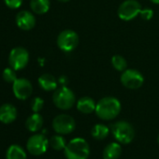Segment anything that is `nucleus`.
<instances>
[{
	"label": "nucleus",
	"mask_w": 159,
	"mask_h": 159,
	"mask_svg": "<svg viewBox=\"0 0 159 159\" xmlns=\"http://www.w3.org/2000/svg\"><path fill=\"white\" fill-rule=\"evenodd\" d=\"M122 105L118 98L113 97H106L101 98L97 103L96 114L104 121H111L115 119L121 112Z\"/></svg>",
	"instance_id": "1"
},
{
	"label": "nucleus",
	"mask_w": 159,
	"mask_h": 159,
	"mask_svg": "<svg viewBox=\"0 0 159 159\" xmlns=\"http://www.w3.org/2000/svg\"><path fill=\"white\" fill-rule=\"evenodd\" d=\"M66 159H88L90 147L84 138L72 139L64 149Z\"/></svg>",
	"instance_id": "2"
},
{
	"label": "nucleus",
	"mask_w": 159,
	"mask_h": 159,
	"mask_svg": "<svg viewBox=\"0 0 159 159\" xmlns=\"http://www.w3.org/2000/svg\"><path fill=\"white\" fill-rule=\"evenodd\" d=\"M111 132L113 138L120 144H128L135 138V129L133 125L126 121H117L111 126Z\"/></svg>",
	"instance_id": "3"
},
{
	"label": "nucleus",
	"mask_w": 159,
	"mask_h": 159,
	"mask_svg": "<svg viewBox=\"0 0 159 159\" xmlns=\"http://www.w3.org/2000/svg\"><path fill=\"white\" fill-rule=\"evenodd\" d=\"M52 102L56 108L62 111H67L75 105L76 97L70 88L61 86L54 91L52 95Z\"/></svg>",
	"instance_id": "4"
},
{
	"label": "nucleus",
	"mask_w": 159,
	"mask_h": 159,
	"mask_svg": "<svg viewBox=\"0 0 159 159\" xmlns=\"http://www.w3.org/2000/svg\"><path fill=\"white\" fill-rule=\"evenodd\" d=\"M121 84L127 89L136 90L144 84L143 75L137 69L126 68L121 75Z\"/></svg>",
	"instance_id": "5"
},
{
	"label": "nucleus",
	"mask_w": 159,
	"mask_h": 159,
	"mask_svg": "<svg viewBox=\"0 0 159 159\" xmlns=\"http://www.w3.org/2000/svg\"><path fill=\"white\" fill-rule=\"evenodd\" d=\"M56 42L61 51L65 52H70L77 48L79 44V36L75 31L71 29H66L58 35Z\"/></svg>",
	"instance_id": "6"
},
{
	"label": "nucleus",
	"mask_w": 159,
	"mask_h": 159,
	"mask_svg": "<svg viewBox=\"0 0 159 159\" xmlns=\"http://www.w3.org/2000/svg\"><path fill=\"white\" fill-rule=\"evenodd\" d=\"M53 130L60 135H68L76 128V122L74 118L68 114H58L52 120Z\"/></svg>",
	"instance_id": "7"
},
{
	"label": "nucleus",
	"mask_w": 159,
	"mask_h": 159,
	"mask_svg": "<svg viewBox=\"0 0 159 159\" xmlns=\"http://www.w3.org/2000/svg\"><path fill=\"white\" fill-rule=\"evenodd\" d=\"M142 8L137 0H125L118 8V17L123 21H131L139 15Z\"/></svg>",
	"instance_id": "8"
},
{
	"label": "nucleus",
	"mask_w": 159,
	"mask_h": 159,
	"mask_svg": "<svg viewBox=\"0 0 159 159\" xmlns=\"http://www.w3.org/2000/svg\"><path fill=\"white\" fill-rule=\"evenodd\" d=\"M49 139L43 134H34L26 142V149L32 155H41L45 153L49 147Z\"/></svg>",
	"instance_id": "9"
},
{
	"label": "nucleus",
	"mask_w": 159,
	"mask_h": 159,
	"mask_svg": "<svg viewBox=\"0 0 159 159\" xmlns=\"http://www.w3.org/2000/svg\"><path fill=\"white\" fill-rule=\"evenodd\" d=\"M29 62V52L24 47L13 48L9 55L10 66L15 70L24 69Z\"/></svg>",
	"instance_id": "10"
},
{
	"label": "nucleus",
	"mask_w": 159,
	"mask_h": 159,
	"mask_svg": "<svg viewBox=\"0 0 159 159\" xmlns=\"http://www.w3.org/2000/svg\"><path fill=\"white\" fill-rule=\"evenodd\" d=\"M12 90L16 98L20 100H25L32 95L33 86L27 79L20 78L12 84Z\"/></svg>",
	"instance_id": "11"
},
{
	"label": "nucleus",
	"mask_w": 159,
	"mask_h": 159,
	"mask_svg": "<svg viewBox=\"0 0 159 159\" xmlns=\"http://www.w3.org/2000/svg\"><path fill=\"white\" fill-rule=\"evenodd\" d=\"M16 25L20 29L29 31L36 25V17L28 11H21L16 15Z\"/></svg>",
	"instance_id": "12"
},
{
	"label": "nucleus",
	"mask_w": 159,
	"mask_h": 159,
	"mask_svg": "<svg viewBox=\"0 0 159 159\" xmlns=\"http://www.w3.org/2000/svg\"><path fill=\"white\" fill-rule=\"evenodd\" d=\"M17 115V109L12 104L6 103L0 106V122L1 123L5 125L11 124L16 120Z\"/></svg>",
	"instance_id": "13"
},
{
	"label": "nucleus",
	"mask_w": 159,
	"mask_h": 159,
	"mask_svg": "<svg viewBox=\"0 0 159 159\" xmlns=\"http://www.w3.org/2000/svg\"><path fill=\"white\" fill-rule=\"evenodd\" d=\"M77 110L84 114H90L96 111L97 103L90 97H83L76 103Z\"/></svg>",
	"instance_id": "14"
},
{
	"label": "nucleus",
	"mask_w": 159,
	"mask_h": 159,
	"mask_svg": "<svg viewBox=\"0 0 159 159\" xmlns=\"http://www.w3.org/2000/svg\"><path fill=\"white\" fill-rule=\"evenodd\" d=\"M39 84L40 88L46 92L55 91L57 89L58 81L55 79V77L53 75L45 73V74H42L39 78Z\"/></svg>",
	"instance_id": "15"
},
{
	"label": "nucleus",
	"mask_w": 159,
	"mask_h": 159,
	"mask_svg": "<svg viewBox=\"0 0 159 159\" xmlns=\"http://www.w3.org/2000/svg\"><path fill=\"white\" fill-rule=\"evenodd\" d=\"M122 154V147L119 142H111L103 150V159H119Z\"/></svg>",
	"instance_id": "16"
},
{
	"label": "nucleus",
	"mask_w": 159,
	"mask_h": 159,
	"mask_svg": "<svg viewBox=\"0 0 159 159\" xmlns=\"http://www.w3.org/2000/svg\"><path fill=\"white\" fill-rule=\"evenodd\" d=\"M43 122V117L39 112H34L27 118L25 122V127L28 131L35 133L42 128Z\"/></svg>",
	"instance_id": "17"
},
{
	"label": "nucleus",
	"mask_w": 159,
	"mask_h": 159,
	"mask_svg": "<svg viewBox=\"0 0 159 159\" xmlns=\"http://www.w3.org/2000/svg\"><path fill=\"white\" fill-rule=\"evenodd\" d=\"M6 159H27V154L22 146L11 144L7 150Z\"/></svg>",
	"instance_id": "18"
},
{
	"label": "nucleus",
	"mask_w": 159,
	"mask_h": 159,
	"mask_svg": "<svg viewBox=\"0 0 159 159\" xmlns=\"http://www.w3.org/2000/svg\"><path fill=\"white\" fill-rule=\"evenodd\" d=\"M51 7L50 0H31L30 8L32 11L36 14L41 15L48 12Z\"/></svg>",
	"instance_id": "19"
},
{
	"label": "nucleus",
	"mask_w": 159,
	"mask_h": 159,
	"mask_svg": "<svg viewBox=\"0 0 159 159\" xmlns=\"http://www.w3.org/2000/svg\"><path fill=\"white\" fill-rule=\"evenodd\" d=\"M110 132H111V130L106 125L97 124L92 127L91 135L97 140H103L109 136Z\"/></svg>",
	"instance_id": "20"
},
{
	"label": "nucleus",
	"mask_w": 159,
	"mask_h": 159,
	"mask_svg": "<svg viewBox=\"0 0 159 159\" xmlns=\"http://www.w3.org/2000/svg\"><path fill=\"white\" fill-rule=\"evenodd\" d=\"M49 144L50 146L55 150V151H61V150H64L66 146V139L63 137V135H60V134H57V135H54L52 136L50 139H49Z\"/></svg>",
	"instance_id": "21"
},
{
	"label": "nucleus",
	"mask_w": 159,
	"mask_h": 159,
	"mask_svg": "<svg viewBox=\"0 0 159 159\" xmlns=\"http://www.w3.org/2000/svg\"><path fill=\"white\" fill-rule=\"evenodd\" d=\"M111 65L117 71L120 72H124L127 68V62L125 58L119 54L113 55L111 57Z\"/></svg>",
	"instance_id": "22"
},
{
	"label": "nucleus",
	"mask_w": 159,
	"mask_h": 159,
	"mask_svg": "<svg viewBox=\"0 0 159 159\" xmlns=\"http://www.w3.org/2000/svg\"><path fill=\"white\" fill-rule=\"evenodd\" d=\"M3 80L5 82L9 83V84H13L16 80H17V75H16V70L13 69L11 66V67H7L4 69L3 71Z\"/></svg>",
	"instance_id": "23"
},
{
	"label": "nucleus",
	"mask_w": 159,
	"mask_h": 159,
	"mask_svg": "<svg viewBox=\"0 0 159 159\" xmlns=\"http://www.w3.org/2000/svg\"><path fill=\"white\" fill-rule=\"evenodd\" d=\"M43 106H44V100L41 98L37 97L33 98L31 102V109L33 112H39L43 109Z\"/></svg>",
	"instance_id": "24"
},
{
	"label": "nucleus",
	"mask_w": 159,
	"mask_h": 159,
	"mask_svg": "<svg viewBox=\"0 0 159 159\" xmlns=\"http://www.w3.org/2000/svg\"><path fill=\"white\" fill-rule=\"evenodd\" d=\"M4 2L8 8L12 9V10H16L22 6L23 0H4Z\"/></svg>",
	"instance_id": "25"
},
{
	"label": "nucleus",
	"mask_w": 159,
	"mask_h": 159,
	"mask_svg": "<svg viewBox=\"0 0 159 159\" xmlns=\"http://www.w3.org/2000/svg\"><path fill=\"white\" fill-rule=\"evenodd\" d=\"M139 15H140V18H141L142 20H144V21H149V20H151V19L152 18V16H153V11H152V10L146 8V9L141 10Z\"/></svg>",
	"instance_id": "26"
},
{
	"label": "nucleus",
	"mask_w": 159,
	"mask_h": 159,
	"mask_svg": "<svg viewBox=\"0 0 159 159\" xmlns=\"http://www.w3.org/2000/svg\"><path fill=\"white\" fill-rule=\"evenodd\" d=\"M67 82H68V80H67V78L66 76H61L58 79V84H60L62 86H66V84H67Z\"/></svg>",
	"instance_id": "27"
},
{
	"label": "nucleus",
	"mask_w": 159,
	"mask_h": 159,
	"mask_svg": "<svg viewBox=\"0 0 159 159\" xmlns=\"http://www.w3.org/2000/svg\"><path fill=\"white\" fill-rule=\"evenodd\" d=\"M150 1H151L152 3L155 4V5H158V4H159V0H150Z\"/></svg>",
	"instance_id": "28"
},
{
	"label": "nucleus",
	"mask_w": 159,
	"mask_h": 159,
	"mask_svg": "<svg viewBox=\"0 0 159 159\" xmlns=\"http://www.w3.org/2000/svg\"><path fill=\"white\" fill-rule=\"evenodd\" d=\"M59 2H62V3H66L68 1H70V0H58Z\"/></svg>",
	"instance_id": "29"
},
{
	"label": "nucleus",
	"mask_w": 159,
	"mask_h": 159,
	"mask_svg": "<svg viewBox=\"0 0 159 159\" xmlns=\"http://www.w3.org/2000/svg\"><path fill=\"white\" fill-rule=\"evenodd\" d=\"M157 142H158V144H159V135H158V138H157Z\"/></svg>",
	"instance_id": "30"
}]
</instances>
